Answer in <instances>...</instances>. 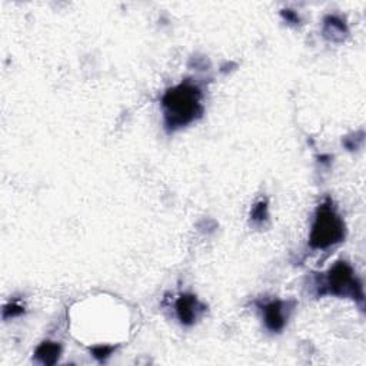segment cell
I'll use <instances>...</instances> for the list:
<instances>
[{
	"label": "cell",
	"instance_id": "cell-5",
	"mask_svg": "<svg viewBox=\"0 0 366 366\" xmlns=\"http://www.w3.org/2000/svg\"><path fill=\"white\" fill-rule=\"evenodd\" d=\"M203 307L195 296L185 295L176 302V312L183 325H192L196 322Z\"/></svg>",
	"mask_w": 366,
	"mask_h": 366
},
{
	"label": "cell",
	"instance_id": "cell-3",
	"mask_svg": "<svg viewBox=\"0 0 366 366\" xmlns=\"http://www.w3.org/2000/svg\"><path fill=\"white\" fill-rule=\"evenodd\" d=\"M328 293L338 296H354L363 299L362 285L355 278L354 269L347 262H338L336 265L329 271L327 276V285H325Z\"/></svg>",
	"mask_w": 366,
	"mask_h": 366
},
{
	"label": "cell",
	"instance_id": "cell-7",
	"mask_svg": "<svg viewBox=\"0 0 366 366\" xmlns=\"http://www.w3.org/2000/svg\"><path fill=\"white\" fill-rule=\"evenodd\" d=\"M252 216H253L255 220L267 219V218H263V216H267V205H265V203H259V205H256Z\"/></svg>",
	"mask_w": 366,
	"mask_h": 366
},
{
	"label": "cell",
	"instance_id": "cell-8",
	"mask_svg": "<svg viewBox=\"0 0 366 366\" xmlns=\"http://www.w3.org/2000/svg\"><path fill=\"white\" fill-rule=\"evenodd\" d=\"M110 351H112V348H104V347H99V348H95V349H93V354H95V356H96L99 360H104L105 358H108V356H109Z\"/></svg>",
	"mask_w": 366,
	"mask_h": 366
},
{
	"label": "cell",
	"instance_id": "cell-2",
	"mask_svg": "<svg viewBox=\"0 0 366 366\" xmlns=\"http://www.w3.org/2000/svg\"><path fill=\"white\" fill-rule=\"evenodd\" d=\"M345 238V223L332 208V203H323L316 212V218L309 236L314 249H327Z\"/></svg>",
	"mask_w": 366,
	"mask_h": 366
},
{
	"label": "cell",
	"instance_id": "cell-1",
	"mask_svg": "<svg viewBox=\"0 0 366 366\" xmlns=\"http://www.w3.org/2000/svg\"><path fill=\"white\" fill-rule=\"evenodd\" d=\"M200 99V89L189 82L168 90L164 97L166 126L175 131L196 120L203 112Z\"/></svg>",
	"mask_w": 366,
	"mask_h": 366
},
{
	"label": "cell",
	"instance_id": "cell-6",
	"mask_svg": "<svg viewBox=\"0 0 366 366\" xmlns=\"http://www.w3.org/2000/svg\"><path fill=\"white\" fill-rule=\"evenodd\" d=\"M36 359H39L42 363L52 365L59 359L60 355V347L55 342H44L36 351Z\"/></svg>",
	"mask_w": 366,
	"mask_h": 366
},
{
	"label": "cell",
	"instance_id": "cell-4",
	"mask_svg": "<svg viewBox=\"0 0 366 366\" xmlns=\"http://www.w3.org/2000/svg\"><path fill=\"white\" fill-rule=\"evenodd\" d=\"M267 328L272 332L280 331L288 319V305L280 300L271 302L262 308Z\"/></svg>",
	"mask_w": 366,
	"mask_h": 366
}]
</instances>
